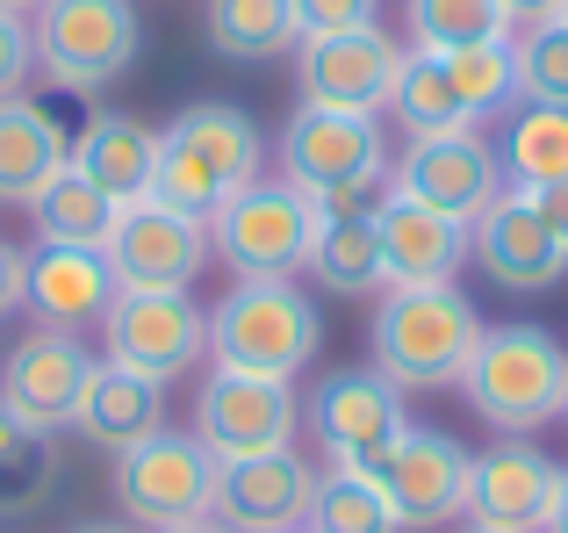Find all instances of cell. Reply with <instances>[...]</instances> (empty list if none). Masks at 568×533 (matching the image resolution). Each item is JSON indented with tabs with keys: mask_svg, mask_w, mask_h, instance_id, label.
<instances>
[{
	"mask_svg": "<svg viewBox=\"0 0 568 533\" xmlns=\"http://www.w3.org/2000/svg\"><path fill=\"white\" fill-rule=\"evenodd\" d=\"M555 22H561V29H568V0H561V8H555Z\"/></svg>",
	"mask_w": 568,
	"mask_h": 533,
	"instance_id": "cell-44",
	"label": "cell"
},
{
	"mask_svg": "<svg viewBox=\"0 0 568 533\" xmlns=\"http://www.w3.org/2000/svg\"><path fill=\"white\" fill-rule=\"evenodd\" d=\"M468 533H489V526H468Z\"/></svg>",
	"mask_w": 568,
	"mask_h": 533,
	"instance_id": "cell-45",
	"label": "cell"
},
{
	"mask_svg": "<svg viewBox=\"0 0 568 533\" xmlns=\"http://www.w3.org/2000/svg\"><path fill=\"white\" fill-rule=\"evenodd\" d=\"M375 231H382V260H388V289H425V281H454L460 260H468V224L425 210V202L396 195L388 188L382 210H375Z\"/></svg>",
	"mask_w": 568,
	"mask_h": 533,
	"instance_id": "cell-21",
	"label": "cell"
},
{
	"mask_svg": "<svg viewBox=\"0 0 568 533\" xmlns=\"http://www.w3.org/2000/svg\"><path fill=\"white\" fill-rule=\"evenodd\" d=\"M303 425L332 469H367L375 476V462L396 447V433L410 419H403V390L382 368H338L303 396Z\"/></svg>",
	"mask_w": 568,
	"mask_h": 533,
	"instance_id": "cell-9",
	"label": "cell"
},
{
	"mask_svg": "<svg viewBox=\"0 0 568 533\" xmlns=\"http://www.w3.org/2000/svg\"><path fill=\"white\" fill-rule=\"evenodd\" d=\"M375 483L388 491L403 533H439L468 512V447L439 425H403L396 447L375 462Z\"/></svg>",
	"mask_w": 568,
	"mask_h": 533,
	"instance_id": "cell-15",
	"label": "cell"
},
{
	"mask_svg": "<svg viewBox=\"0 0 568 533\" xmlns=\"http://www.w3.org/2000/svg\"><path fill=\"white\" fill-rule=\"evenodd\" d=\"M65 159H72L65 123H58L43 101H29V94L0 101V202H8V210H29Z\"/></svg>",
	"mask_w": 568,
	"mask_h": 533,
	"instance_id": "cell-24",
	"label": "cell"
},
{
	"mask_svg": "<svg viewBox=\"0 0 568 533\" xmlns=\"http://www.w3.org/2000/svg\"><path fill=\"white\" fill-rule=\"evenodd\" d=\"M101 260H109L115 289H194V274L209 266V224L166 210V202H123L101 239Z\"/></svg>",
	"mask_w": 568,
	"mask_h": 533,
	"instance_id": "cell-14",
	"label": "cell"
},
{
	"mask_svg": "<svg viewBox=\"0 0 568 533\" xmlns=\"http://www.w3.org/2000/svg\"><path fill=\"white\" fill-rule=\"evenodd\" d=\"M388 188L425 210L454 217V224H475L489 202L504 195V159L483 130H446V138H410L388 167Z\"/></svg>",
	"mask_w": 568,
	"mask_h": 533,
	"instance_id": "cell-11",
	"label": "cell"
},
{
	"mask_svg": "<svg viewBox=\"0 0 568 533\" xmlns=\"http://www.w3.org/2000/svg\"><path fill=\"white\" fill-rule=\"evenodd\" d=\"M388 115H396L403 138H446V130H483L475 109L460 101L454 72L439 51H403L396 87H388Z\"/></svg>",
	"mask_w": 568,
	"mask_h": 533,
	"instance_id": "cell-26",
	"label": "cell"
},
{
	"mask_svg": "<svg viewBox=\"0 0 568 533\" xmlns=\"http://www.w3.org/2000/svg\"><path fill=\"white\" fill-rule=\"evenodd\" d=\"M295 425H303L295 382L216 368V375L194 390V425H187V433L202 440L216 462H252V454H281V447H295Z\"/></svg>",
	"mask_w": 568,
	"mask_h": 533,
	"instance_id": "cell-10",
	"label": "cell"
},
{
	"mask_svg": "<svg viewBox=\"0 0 568 533\" xmlns=\"http://www.w3.org/2000/svg\"><path fill=\"white\" fill-rule=\"evenodd\" d=\"M317 202L288 181H252L209 217V260L231 266V281H295L317 239Z\"/></svg>",
	"mask_w": 568,
	"mask_h": 533,
	"instance_id": "cell-7",
	"label": "cell"
},
{
	"mask_svg": "<svg viewBox=\"0 0 568 533\" xmlns=\"http://www.w3.org/2000/svg\"><path fill=\"white\" fill-rule=\"evenodd\" d=\"M511 66H518V101L568 109V29L561 22L511 29Z\"/></svg>",
	"mask_w": 568,
	"mask_h": 533,
	"instance_id": "cell-34",
	"label": "cell"
},
{
	"mask_svg": "<svg viewBox=\"0 0 568 533\" xmlns=\"http://www.w3.org/2000/svg\"><path fill=\"white\" fill-rule=\"evenodd\" d=\"M252 181H266V138L245 109H231V101H194V109H181L159 130L152 202L209 224V217Z\"/></svg>",
	"mask_w": 568,
	"mask_h": 533,
	"instance_id": "cell-1",
	"label": "cell"
},
{
	"mask_svg": "<svg viewBox=\"0 0 568 533\" xmlns=\"http://www.w3.org/2000/svg\"><path fill=\"white\" fill-rule=\"evenodd\" d=\"M561 419H568V404H561Z\"/></svg>",
	"mask_w": 568,
	"mask_h": 533,
	"instance_id": "cell-47",
	"label": "cell"
},
{
	"mask_svg": "<svg viewBox=\"0 0 568 533\" xmlns=\"http://www.w3.org/2000/svg\"><path fill=\"white\" fill-rule=\"evenodd\" d=\"M0 8H8V14H37L43 0H0Z\"/></svg>",
	"mask_w": 568,
	"mask_h": 533,
	"instance_id": "cell-42",
	"label": "cell"
},
{
	"mask_svg": "<svg viewBox=\"0 0 568 533\" xmlns=\"http://www.w3.org/2000/svg\"><path fill=\"white\" fill-rule=\"evenodd\" d=\"M446 72H454L460 101L475 109V123H489V115L518 109V66H511V37L497 43H468V51H439Z\"/></svg>",
	"mask_w": 568,
	"mask_h": 533,
	"instance_id": "cell-33",
	"label": "cell"
},
{
	"mask_svg": "<svg viewBox=\"0 0 568 533\" xmlns=\"http://www.w3.org/2000/svg\"><path fill=\"white\" fill-rule=\"evenodd\" d=\"M403 43L382 22L338 29V37H303L295 43V87L310 109H346V115H382L396 87Z\"/></svg>",
	"mask_w": 568,
	"mask_h": 533,
	"instance_id": "cell-13",
	"label": "cell"
},
{
	"mask_svg": "<svg viewBox=\"0 0 568 533\" xmlns=\"http://www.w3.org/2000/svg\"><path fill=\"white\" fill-rule=\"evenodd\" d=\"M540 533H568V469H561V483H555V505H547V526Z\"/></svg>",
	"mask_w": 568,
	"mask_h": 533,
	"instance_id": "cell-40",
	"label": "cell"
},
{
	"mask_svg": "<svg viewBox=\"0 0 568 533\" xmlns=\"http://www.w3.org/2000/svg\"><path fill=\"white\" fill-rule=\"evenodd\" d=\"M468 253H475V266H483L497 289H511V295H540V289H555V281L568 274L561 239L540 224V210H532L526 188H504V195L475 217L468 224Z\"/></svg>",
	"mask_w": 568,
	"mask_h": 533,
	"instance_id": "cell-18",
	"label": "cell"
},
{
	"mask_svg": "<svg viewBox=\"0 0 568 533\" xmlns=\"http://www.w3.org/2000/svg\"><path fill=\"white\" fill-rule=\"evenodd\" d=\"M555 8H561V0H504L511 29H518V22H526V29H532V22H555Z\"/></svg>",
	"mask_w": 568,
	"mask_h": 533,
	"instance_id": "cell-39",
	"label": "cell"
},
{
	"mask_svg": "<svg viewBox=\"0 0 568 533\" xmlns=\"http://www.w3.org/2000/svg\"><path fill=\"white\" fill-rule=\"evenodd\" d=\"M159 425H166V382L138 375V368H123V361H94V375H87V390H80V411H72V433L109 447V454H123V447H138V440H152Z\"/></svg>",
	"mask_w": 568,
	"mask_h": 533,
	"instance_id": "cell-22",
	"label": "cell"
},
{
	"mask_svg": "<svg viewBox=\"0 0 568 533\" xmlns=\"http://www.w3.org/2000/svg\"><path fill=\"white\" fill-rule=\"evenodd\" d=\"M29 51L58 94H109L144 51V22L130 0H43L29 14Z\"/></svg>",
	"mask_w": 568,
	"mask_h": 533,
	"instance_id": "cell-6",
	"label": "cell"
},
{
	"mask_svg": "<svg viewBox=\"0 0 568 533\" xmlns=\"http://www.w3.org/2000/svg\"><path fill=\"white\" fill-rule=\"evenodd\" d=\"M310 497H317V469L295 447H281V454H252V462H216L209 520L223 533H288L310 520Z\"/></svg>",
	"mask_w": 568,
	"mask_h": 533,
	"instance_id": "cell-17",
	"label": "cell"
},
{
	"mask_svg": "<svg viewBox=\"0 0 568 533\" xmlns=\"http://www.w3.org/2000/svg\"><path fill=\"white\" fill-rule=\"evenodd\" d=\"M454 390L468 396V411L489 433L532 440L568 404V346L547 324H483Z\"/></svg>",
	"mask_w": 568,
	"mask_h": 533,
	"instance_id": "cell-2",
	"label": "cell"
},
{
	"mask_svg": "<svg viewBox=\"0 0 568 533\" xmlns=\"http://www.w3.org/2000/svg\"><path fill=\"white\" fill-rule=\"evenodd\" d=\"M72 533H130L123 520H94V526H72Z\"/></svg>",
	"mask_w": 568,
	"mask_h": 533,
	"instance_id": "cell-41",
	"label": "cell"
},
{
	"mask_svg": "<svg viewBox=\"0 0 568 533\" xmlns=\"http://www.w3.org/2000/svg\"><path fill=\"white\" fill-rule=\"evenodd\" d=\"M29 72H37V51H29V14H8V8H0V101L22 94Z\"/></svg>",
	"mask_w": 568,
	"mask_h": 533,
	"instance_id": "cell-36",
	"label": "cell"
},
{
	"mask_svg": "<svg viewBox=\"0 0 568 533\" xmlns=\"http://www.w3.org/2000/svg\"><path fill=\"white\" fill-rule=\"evenodd\" d=\"M87 375H94V353L80 346V332L37 324V332H22L8 346V361H0V404H8L14 419L43 425V433H65L72 411H80Z\"/></svg>",
	"mask_w": 568,
	"mask_h": 533,
	"instance_id": "cell-16",
	"label": "cell"
},
{
	"mask_svg": "<svg viewBox=\"0 0 568 533\" xmlns=\"http://www.w3.org/2000/svg\"><path fill=\"white\" fill-rule=\"evenodd\" d=\"M22 310V245L0 239V324Z\"/></svg>",
	"mask_w": 568,
	"mask_h": 533,
	"instance_id": "cell-38",
	"label": "cell"
},
{
	"mask_svg": "<svg viewBox=\"0 0 568 533\" xmlns=\"http://www.w3.org/2000/svg\"><path fill=\"white\" fill-rule=\"evenodd\" d=\"M281 181L303 188L317 210H361L375 188H388V138L382 115H346V109H310L295 101V115L281 123Z\"/></svg>",
	"mask_w": 568,
	"mask_h": 533,
	"instance_id": "cell-5",
	"label": "cell"
},
{
	"mask_svg": "<svg viewBox=\"0 0 568 533\" xmlns=\"http://www.w3.org/2000/svg\"><path fill=\"white\" fill-rule=\"evenodd\" d=\"M288 533H310V526H288Z\"/></svg>",
	"mask_w": 568,
	"mask_h": 533,
	"instance_id": "cell-46",
	"label": "cell"
},
{
	"mask_svg": "<svg viewBox=\"0 0 568 533\" xmlns=\"http://www.w3.org/2000/svg\"><path fill=\"white\" fill-rule=\"evenodd\" d=\"M58 491V433L14 419L0 404V526L8 520H37Z\"/></svg>",
	"mask_w": 568,
	"mask_h": 533,
	"instance_id": "cell-27",
	"label": "cell"
},
{
	"mask_svg": "<svg viewBox=\"0 0 568 533\" xmlns=\"http://www.w3.org/2000/svg\"><path fill=\"white\" fill-rule=\"evenodd\" d=\"M555 483L561 469L532 440H497V447L468 454V512L460 520L489 533H540L547 505H555Z\"/></svg>",
	"mask_w": 568,
	"mask_h": 533,
	"instance_id": "cell-19",
	"label": "cell"
},
{
	"mask_svg": "<svg viewBox=\"0 0 568 533\" xmlns=\"http://www.w3.org/2000/svg\"><path fill=\"white\" fill-rule=\"evenodd\" d=\"M310 533H403L388 491L367 469H317V497H310Z\"/></svg>",
	"mask_w": 568,
	"mask_h": 533,
	"instance_id": "cell-31",
	"label": "cell"
},
{
	"mask_svg": "<svg viewBox=\"0 0 568 533\" xmlns=\"http://www.w3.org/2000/svg\"><path fill=\"white\" fill-rule=\"evenodd\" d=\"M324 346V318L295 281H231L209 303V353L237 375L295 382Z\"/></svg>",
	"mask_w": 568,
	"mask_h": 533,
	"instance_id": "cell-4",
	"label": "cell"
},
{
	"mask_svg": "<svg viewBox=\"0 0 568 533\" xmlns=\"http://www.w3.org/2000/svg\"><path fill=\"white\" fill-rule=\"evenodd\" d=\"M173 533H223L216 520H194V526H173Z\"/></svg>",
	"mask_w": 568,
	"mask_h": 533,
	"instance_id": "cell-43",
	"label": "cell"
},
{
	"mask_svg": "<svg viewBox=\"0 0 568 533\" xmlns=\"http://www.w3.org/2000/svg\"><path fill=\"white\" fill-rule=\"evenodd\" d=\"M403 29L410 51H468V43L511 37L504 0H403Z\"/></svg>",
	"mask_w": 568,
	"mask_h": 533,
	"instance_id": "cell-32",
	"label": "cell"
},
{
	"mask_svg": "<svg viewBox=\"0 0 568 533\" xmlns=\"http://www.w3.org/2000/svg\"><path fill=\"white\" fill-rule=\"evenodd\" d=\"M209 497H216V454L194 433L159 425L152 440L115 454V505H123V520L173 533V526L209 520Z\"/></svg>",
	"mask_w": 568,
	"mask_h": 533,
	"instance_id": "cell-8",
	"label": "cell"
},
{
	"mask_svg": "<svg viewBox=\"0 0 568 533\" xmlns=\"http://www.w3.org/2000/svg\"><path fill=\"white\" fill-rule=\"evenodd\" d=\"M504 188H547L568 181V109H547V101H518L504 109Z\"/></svg>",
	"mask_w": 568,
	"mask_h": 533,
	"instance_id": "cell-28",
	"label": "cell"
},
{
	"mask_svg": "<svg viewBox=\"0 0 568 533\" xmlns=\"http://www.w3.org/2000/svg\"><path fill=\"white\" fill-rule=\"evenodd\" d=\"M72 167H80L115 210H123V202H144L152 195V173H159V130L130 109H94L87 130L72 138Z\"/></svg>",
	"mask_w": 568,
	"mask_h": 533,
	"instance_id": "cell-23",
	"label": "cell"
},
{
	"mask_svg": "<svg viewBox=\"0 0 568 533\" xmlns=\"http://www.w3.org/2000/svg\"><path fill=\"white\" fill-rule=\"evenodd\" d=\"M475 339H483V310L454 289V281H425V289H382L375 318H367V346L375 368L410 390H454L468 368Z\"/></svg>",
	"mask_w": 568,
	"mask_h": 533,
	"instance_id": "cell-3",
	"label": "cell"
},
{
	"mask_svg": "<svg viewBox=\"0 0 568 533\" xmlns=\"http://www.w3.org/2000/svg\"><path fill=\"white\" fill-rule=\"evenodd\" d=\"M101 339H109V361L138 368L152 382H181L209 353V310L187 289H130L101 318Z\"/></svg>",
	"mask_w": 568,
	"mask_h": 533,
	"instance_id": "cell-12",
	"label": "cell"
},
{
	"mask_svg": "<svg viewBox=\"0 0 568 533\" xmlns=\"http://www.w3.org/2000/svg\"><path fill=\"white\" fill-rule=\"evenodd\" d=\"M303 274H317V289H332V295H382L388 260H382L375 210H324Z\"/></svg>",
	"mask_w": 568,
	"mask_h": 533,
	"instance_id": "cell-25",
	"label": "cell"
},
{
	"mask_svg": "<svg viewBox=\"0 0 568 533\" xmlns=\"http://www.w3.org/2000/svg\"><path fill=\"white\" fill-rule=\"evenodd\" d=\"M532 195V210H540V224L561 239V253H568V181H547V188H526Z\"/></svg>",
	"mask_w": 568,
	"mask_h": 533,
	"instance_id": "cell-37",
	"label": "cell"
},
{
	"mask_svg": "<svg viewBox=\"0 0 568 533\" xmlns=\"http://www.w3.org/2000/svg\"><path fill=\"white\" fill-rule=\"evenodd\" d=\"M295 8V29L303 37H338V29H361L382 14V0H288Z\"/></svg>",
	"mask_w": 568,
	"mask_h": 533,
	"instance_id": "cell-35",
	"label": "cell"
},
{
	"mask_svg": "<svg viewBox=\"0 0 568 533\" xmlns=\"http://www.w3.org/2000/svg\"><path fill=\"white\" fill-rule=\"evenodd\" d=\"M202 37H209L216 58H245V66H260V58L295 51L303 29H295L288 0H209V8H202Z\"/></svg>",
	"mask_w": 568,
	"mask_h": 533,
	"instance_id": "cell-29",
	"label": "cell"
},
{
	"mask_svg": "<svg viewBox=\"0 0 568 533\" xmlns=\"http://www.w3.org/2000/svg\"><path fill=\"white\" fill-rule=\"evenodd\" d=\"M115 274L101 260V245H51L37 239L22 253V310L51 332H80V324H101L115 310Z\"/></svg>",
	"mask_w": 568,
	"mask_h": 533,
	"instance_id": "cell-20",
	"label": "cell"
},
{
	"mask_svg": "<svg viewBox=\"0 0 568 533\" xmlns=\"http://www.w3.org/2000/svg\"><path fill=\"white\" fill-rule=\"evenodd\" d=\"M29 217H37V239H51V245H101L109 224H115V202L65 159V167L43 181V195L29 202Z\"/></svg>",
	"mask_w": 568,
	"mask_h": 533,
	"instance_id": "cell-30",
	"label": "cell"
}]
</instances>
